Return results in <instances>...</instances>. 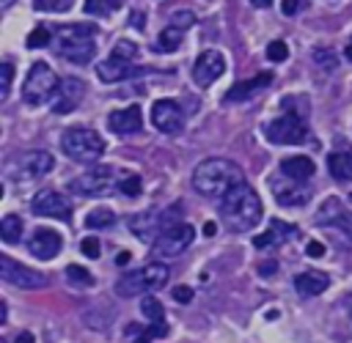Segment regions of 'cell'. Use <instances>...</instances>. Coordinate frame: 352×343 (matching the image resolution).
Returning a JSON list of instances; mask_svg holds the SVG:
<instances>
[{
	"mask_svg": "<svg viewBox=\"0 0 352 343\" xmlns=\"http://www.w3.org/2000/svg\"><path fill=\"white\" fill-rule=\"evenodd\" d=\"M239 184H245V176H242V167L231 159L212 156L192 170V187L204 198H226Z\"/></svg>",
	"mask_w": 352,
	"mask_h": 343,
	"instance_id": "1",
	"label": "cell"
},
{
	"mask_svg": "<svg viewBox=\"0 0 352 343\" xmlns=\"http://www.w3.org/2000/svg\"><path fill=\"white\" fill-rule=\"evenodd\" d=\"M220 214L231 230L242 233V230H250L261 222V200H258L253 187L239 184L226 198H220Z\"/></svg>",
	"mask_w": 352,
	"mask_h": 343,
	"instance_id": "2",
	"label": "cell"
},
{
	"mask_svg": "<svg viewBox=\"0 0 352 343\" xmlns=\"http://www.w3.org/2000/svg\"><path fill=\"white\" fill-rule=\"evenodd\" d=\"M96 27L88 22H74V25H63L55 36V52L63 60L72 63H88L96 55Z\"/></svg>",
	"mask_w": 352,
	"mask_h": 343,
	"instance_id": "3",
	"label": "cell"
},
{
	"mask_svg": "<svg viewBox=\"0 0 352 343\" xmlns=\"http://www.w3.org/2000/svg\"><path fill=\"white\" fill-rule=\"evenodd\" d=\"M170 277V269L160 261H151L129 274H124L118 283H116V294L118 296H146V294H154L160 291Z\"/></svg>",
	"mask_w": 352,
	"mask_h": 343,
	"instance_id": "4",
	"label": "cell"
},
{
	"mask_svg": "<svg viewBox=\"0 0 352 343\" xmlns=\"http://www.w3.org/2000/svg\"><path fill=\"white\" fill-rule=\"evenodd\" d=\"M60 148L69 159L74 162H82V165H91L96 162L102 154H104V140L96 129H88V126H72L60 134Z\"/></svg>",
	"mask_w": 352,
	"mask_h": 343,
	"instance_id": "5",
	"label": "cell"
},
{
	"mask_svg": "<svg viewBox=\"0 0 352 343\" xmlns=\"http://www.w3.org/2000/svg\"><path fill=\"white\" fill-rule=\"evenodd\" d=\"M58 77H55V71L44 63V60H36L33 66H30V71H28V77H25V85H22V99L28 102V104H44L50 96H55V91H58Z\"/></svg>",
	"mask_w": 352,
	"mask_h": 343,
	"instance_id": "6",
	"label": "cell"
},
{
	"mask_svg": "<svg viewBox=\"0 0 352 343\" xmlns=\"http://www.w3.org/2000/svg\"><path fill=\"white\" fill-rule=\"evenodd\" d=\"M176 222H179V206H168L165 211H138L135 217H129V230L143 241H154L162 230H168Z\"/></svg>",
	"mask_w": 352,
	"mask_h": 343,
	"instance_id": "7",
	"label": "cell"
},
{
	"mask_svg": "<svg viewBox=\"0 0 352 343\" xmlns=\"http://www.w3.org/2000/svg\"><path fill=\"white\" fill-rule=\"evenodd\" d=\"M138 58V47L132 41H118L107 60L96 66V74L102 82H121L132 74V63Z\"/></svg>",
	"mask_w": 352,
	"mask_h": 343,
	"instance_id": "8",
	"label": "cell"
},
{
	"mask_svg": "<svg viewBox=\"0 0 352 343\" xmlns=\"http://www.w3.org/2000/svg\"><path fill=\"white\" fill-rule=\"evenodd\" d=\"M52 167H55V159L50 151H28L8 165V176L14 181H33V178L47 176Z\"/></svg>",
	"mask_w": 352,
	"mask_h": 343,
	"instance_id": "9",
	"label": "cell"
},
{
	"mask_svg": "<svg viewBox=\"0 0 352 343\" xmlns=\"http://www.w3.org/2000/svg\"><path fill=\"white\" fill-rule=\"evenodd\" d=\"M113 181H116V167L99 165V167H91V170H85L82 176L72 178L69 189L77 192V195H88V198H102V195L110 192Z\"/></svg>",
	"mask_w": 352,
	"mask_h": 343,
	"instance_id": "10",
	"label": "cell"
},
{
	"mask_svg": "<svg viewBox=\"0 0 352 343\" xmlns=\"http://www.w3.org/2000/svg\"><path fill=\"white\" fill-rule=\"evenodd\" d=\"M305 134H308L305 132V123L297 115H292V113H286L280 118H272L264 126V137L270 143H275V145H297V143L305 140Z\"/></svg>",
	"mask_w": 352,
	"mask_h": 343,
	"instance_id": "11",
	"label": "cell"
},
{
	"mask_svg": "<svg viewBox=\"0 0 352 343\" xmlns=\"http://www.w3.org/2000/svg\"><path fill=\"white\" fill-rule=\"evenodd\" d=\"M195 239V228L187 225V222H176L170 225L168 230H162L157 239H154V255H162V258H173L179 252H184Z\"/></svg>",
	"mask_w": 352,
	"mask_h": 343,
	"instance_id": "12",
	"label": "cell"
},
{
	"mask_svg": "<svg viewBox=\"0 0 352 343\" xmlns=\"http://www.w3.org/2000/svg\"><path fill=\"white\" fill-rule=\"evenodd\" d=\"M0 277L16 288H44L47 285V277L30 266H22L16 263L11 255H3L0 258Z\"/></svg>",
	"mask_w": 352,
	"mask_h": 343,
	"instance_id": "13",
	"label": "cell"
},
{
	"mask_svg": "<svg viewBox=\"0 0 352 343\" xmlns=\"http://www.w3.org/2000/svg\"><path fill=\"white\" fill-rule=\"evenodd\" d=\"M151 123L162 134H179L184 129V113L173 99H160L151 107Z\"/></svg>",
	"mask_w": 352,
	"mask_h": 343,
	"instance_id": "14",
	"label": "cell"
},
{
	"mask_svg": "<svg viewBox=\"0 0 352 343\" xmlns=\"http://www.w3.org/2000/svg\"><path fill=\"white\" fill-rule=\"evenodd\" d=\"M30 209H33V214H38V217H52V220H60V222H69V217H72L69 200H66L60 192H55V189H41V192L33 198Z\"/></svg>",
	"mask_w": 352,
	"mask_h": 343,
	"instance_id": "15",
	"label": "cell"
},
{
	"mask_svg": "<svg viewBox=\"0 0 352 343\" xmlns=\"http://www.w3.org/2000/svg\"><path fill=\"white\" fill-rule=\"evenodd\" d=\"M223 71H226V55L217 49H206L198 55V60L192 66V82L201 88H209Z\"/></svg>",
	"mask_w": 352,
	"mask_h": 343,
	"instance_id": "16",
	"label": "cell"
},
{
	"mask_svg": "<svg viewBox=\"0 0 352 343\" xmlns=\"http://www.w3.org/2000/svg\"><path fill=\"white\" fill-rule=\"evenodd\" d=\"M85 96V82L80 77H63L58 82V91H55V102H52V110L58 115H66L72 110H77V104L82 102Z\"/></svg>",
	"mask_w": 352,
	"mask_h": 343,
	"instance_id": "17",
	"label": "cell"
},
{
	"mask_svg": "<svg viewBox=\"0 0 352 343\" xmlns=\"http://www.w3.org/2000/svg\"><path fill=\"white\" fill-rule=\"evenodd\" d=\"M316 222L319 225H330V228H338L344 230V236L352 239V211L344 209V203L338 198H327L316 214Z\"/></svg>",
	"mask_w": 352,
	"mask_h": 343,
	"instance_id": "18",
	"label": "cell"
},
{
	"mask_svg": "<svg viewBox=\"0 0 352 343\" xmlns=\"http://www.w3.org/2000/svg\"><path fill=\"white\" fill-rule=\"evenodd\" d=\"M28 250H30V255H36L41 261H52L60 252V236H58V230H52V228H36L33 236L28 239Z\"/></svg>",
	"mask_w": 352,
	"mask_h": 343,
	"instance_id": "19",
	"label": "cell"
},
{
	"mask_svg": "<svg viewBox=\"0 0 352 343\" xmlns=\"http://www.w3.org/2000/svg\"><path fill=\"white\" fill-rule=\"evenodd\" d=\"M140 123H143V113H140L138 104H129V107H124V110H113V113L107 115V126H110L116 134H132V132L140 129Z\"/></svg>",
	"mask_w": 352,
	"mask_h": 343,
	"instance_id": "20",
	"label": "cell"
},
{
	"mask_svg": "<svg viewBox=\"0 0 352 343\" xmlns=\"http://www.w3.org/2000/svg\"><path fill=\"white\" fill-rule=\"evenodd\" d=\"M270 85H272V74H270V71L256 74V77H250V80H242V82L231 85L228 93H226V102H248L253 93L270 88Z\"/></svg>",
	"mask_w": 352,
	"mask_h": 343,
	"instance_id": "21",
	"label": "cell"
},
{
	"mask_svg": "<svg viewBox=\"0 0 352 343\" xmlns=\"http://www.w3.org/2000/svg\"><path fill=\"white\" fill-rule=\"evenodd\" d=\"M294 233H297L294 225H286V222H280V220H272V222H270V230L261 233V236H256L253 244H256L258 250H267V247H272V244H280V241L294 239Z\"/></svg>",
	"mask_w": 352,
	"mask_h": 343,
	"instance_id": "22",
	"label": "cell"
},
{
	"mask_svg": "<svg viewBox=\"0 0 352 343\" xmlns=\"http://www.w3.org/2000/svg\"><path fill=\"white\" fill-rule=\"evenodd\" d=\"M330 285V277L324 272H302L294 277V288L300 296H316Z\"/></svg>",
	"mask_w": 352,
	"mask_h": 343,
	"instance_id": "23",
	"label": "cell"
},
{
	"mask_svg": "<svg viewBox=\"0 0 352 343\" xmlns=\"http://www.w3.org/2000/svg\"><path fill=\"white\" fill-rule=\"evenodd\" d=\"M280 173L286 176V178H292V181H308L311 176H314V162L308 159V156H289V159H283L280 162Z\"/></svg>",
	"mask_w": 352,
	"mask_h": 343,
	"instance_id": "24",
	"label": "cell"
},
{
	"mask_svg": "<svg viewBox=\"0 0 352 343\" xmlns=\"http://www.w3.org/2000/svg\"><path fill=\"white\" fill-rule=\"evenodd\" d=\"M272 192L280 206H305L311 200V189H305L302 184H289V187L272 184Z\"/></svg>",
	"mask_w": 352,
	"mask_h": 343,
	"instance_id": "25",
	"label": "cell"
},
{
	"mask_svg": "<svg viewBox=\"0 0 352 343\" xmlns=\"http://www.w3.org/2000/svg\"><path fill=\"white\" fill-rule=\"evenodd\" d=\"M327 170L338 181H352V148L336 151L327 156Z\"/></svg>",
	"mask_w": 352,
	"mask_h": 343,
	"instance_id": "26",
	"label": "cell"
},
{
	"mask_svg": "<svg viewBox=\"0 0 352 343\" xmlns=\"http://www.w3.org/2000/svg\"><path fill=\"white\" fill-rule=\"evenodd\" d=\"M0 236H3L6 244L19 241V236H22V217L19 214H6L3 222H0Z\"/></svg>",
	"mask_w": 352,
	"mask_h": 343,
	"instance_id": "27",
	"label": "cell"
},
{
	"mask_svg": "<svg viewBox=\"0 0 352 343\" xmlns=\"http://www.w3.org/2000/svg\"><path fill=\"white\" fill-rule=\"evenodd\" d=\"M179 44H182V27H176V25L165 27V30L160 33V38H157V49H160V52H173Z\"/></svg>",
	"mask_w": 352,
	"mask_h": 343,
	"instance_id": "28",
	"label": "cell"
},
{
	"mask_svg": "<svg viewBox=\"0 0 352 343\" xmlns=\"http://www.w3.org/2000/svg\"><path fill=\"white\" fill-rule=\"evenodd\" d=\"M116 222V214L110 211V209H94V211H88V217H85V228H110Z\"/></svg>",
	"mask_w": 352,
	"mask_h": 343,
	"instance_id": "29",
	"label": "cell"
},
{
	"mask_svg": "<svg viewBox=\"0 0 352 343\" xmlns=\"http://www.w3.org/2000/svg\"><path fill=\"white\" fill-rule=\"evenodd\" d=\"M66 277H69L72 285H80V288H91V285H94V274H91L88 269L77 266V263H69V266H66Z\"/></svg>",
	"mask_w": 352,
	"mask_h": 343,
	"instance_id": "30",
	"label": "cell"
},
{
	"mask_svg": "<svg viewBox=\"0 0 352 343\" xmlns=\"http://www.w3.org/2000/svg\"><path fill=\"white\" fill-rule=\"evenodd\" d=\"M140 310H143V316L154 324V321H165V307H162V302L160 299H154V296H146L143 302H140Z\"/></svg>",
	"mask_w": 352,
	"mask_h": 343,
	"instance_id": "31",
	"label": "cell"
},
{
	"mask_svg": "<svg viewBox=\"0 0 352 343\" xmlns=\"http://www.w3.org/2000/svg\"><path fill=\"white\" fill-rule=\"evenodd\" d=\"M140 176H124L121 181H118V189H121V195H126V198H138L140 195Z\"/></svg>",
	"mask_w": 352,
	"mask_h": 343,
	"instance_id": "32",
	"label": "cell"
},
{
	"mask_svg": "<svg viewBox=\"0 0 352 343\" xmlns=\"http://www.w3.org/2000/svg\"><path fill=\"white\" fill-rule=\"evenodd\" d=\"M47 44H50V30L41 27V25L33 27L30 36H28V47H30V49H38V47H47Z\"/></svg>",
	"mask_w": 352,
	"mask_h": 343,
	"instance_id": "33",
	"label": "cell"
},
{
	"mask_svg": "<svg viewBox=\"0 0 352 343\" xmlns=\"http://www.w3.org/2000/svg\"><path fill=\"white\" fill-rule=\"evenodd\" d=\"M74 0H33V8L36 11H66L72 8Z\"/></svg>",
	"mask_w": 352,
	"mask_h": 343,
	"instance_id": "34",
	"label": "cell"
},
{
	"mask_svg": "<svg viewBox=\"0 0 352 343\" xmlns=\"http://www.w3.org/2000/svg\"><path fill=\"white\" fill-rule=\"evenodd\" d=\"M11 77H14V66H11V63H3V66H0V99H8Z\"/></svg>",
	"mask_w": 352,
	"mask_h": 343,
	"instance_id": "35",
	"label": "cell"
},
{
	"mask_svg": "<svg viewBox=\"0 0 352 343\" xmlns=\"http://www.w3.org/2000/svg\"><path fill=\"white\" fill-rule=\"evenodd\" d=\"M267 58L270 60H286L289 58V47L283 44V41H270V47H267Z\"/></svg>",
	"mask_w": 352,
	"mask_h": 343,
	"instance_id": "36",
	"label": "cell"
},
{
	"mask_svg": "<svg viewBox=\"0 0 352 343\" xmlns=\"http://www.w3.org/2000/svg\"><path fill=\"white\" fill-rule=\"evenodd\" d=\"M80 250H82V255H88V258H99V241H96V236H85V239L80 241Z\"/></svg>",
	"mask_w": 352,
	"mask_h": 343,
	"instance_id": "37",
	"label": "cell"
},
{
	"mask_svg": "<svg viewBox=\"0 0 352 343\" xmlns=\"http://www.w3.org/2000/svg\"><path fill=\"white\" fill-rule=\"evenodd\" d=\"M107 11H110L107 0H85V14H99V16H104Z\"/></svg>",
	"mask_w": 352,
	"mask_h": 343,
	"instance_id": "38",
	"label": "cell"
},
{
	"mask_svg": "<svg viewBox=\"0 0 352 343\" xmlns=\"http://www.w3.org/2000/svg\"><path fill=\"white\" fill-rule=\"evenodd\" d=\"M336 55L333 52H327V49H316V63L319 66H324V69H336V60H333Z\"/></svg>",
	"mask_w": 352,
	"mask_h": 343,
	"instance_id": "39",
	"label": "cell"
},
{
	"mask_svg": "<svg viewBox=\"0 0 352 343\" xmlns=\"http://www.w3.org/2000/svg\"><path fill=\"white\" fill-rule=\"evenodd\" d=\"M173 299L182 302V305H187V302L192 299V288H190V285H176V288H173Z\"/></svg>",
	"mask_w": 352,
	"mask_h": 343,
	"instance_id": "40",
	"label": "cell"
},
{
	"mask_svg": "<svg viewBox=\"0 0 352 343\" xmlns=\"http://www.w3.org/2000/svg\"><path fill=\"white\" fill-rule=\"evenodd\" d=\"M192 19H195V16H192L190 11H176L173 25H176V27H190V25H192Z\"/></svg>",
	"mask_w": 352,
	"mask_h": 343,
	"instance_id": "41",
	"label": "cell"
},
{
	"mask_svg": "<svg viewBox=\"0 0 352 343\" xmlns=\"http://www.w3.org/2000/svg\"><path fill=\"white\" fill-rule=\"evenodd\" d=\"M305 252H308L311 258H322V255H324V244H322V241H308V244H305Z\"/></svg>",
	"mask_w": 352,
	"mask_h": 343,
	"instance_id": "42",
	"label": "cell"
},
{
	"mask_svg": "<svg viewBox=\"0 0 352 343\" xmlns=\"http://www.w3.org/2000/svg\"><path fill=\"white\" fill-rule=\"evenodd\" d=\"M280 11H283L286 16L297 14V11H300V0H283V3H280Z\"/></svg>",
	"mask_w": 352,
	"mask_h": 343,
	"instance_id": "43",
	"label": "cell"
},
{
	"mask_svg": "<svg viewBox=\"0 0 352 343\" xmlns=\"http://www.w3.org/2000/svg\"><path fill=\"white\" fill-rule=\"evenodd\" d=\"M14 343H33V335H30V332H19V335L14 338Z\"/></svg>",
	"mask_w": 352,
	"mask_h": 343,
	"instance_id": "44",
	"label": "cell"
},
{
	"mask_svg": "<svg viewBox=\"0 0 352 343\" xmlns=\"http://www.w3.org/2000/svg\"><path fill=\"white\" fill-rule=\"evenodd\" d=\"M116 263H118V266H126V263H129V252H126V250H121V252H118V258H116Z\"/></svg>",
	"mask_w": 352,
	"mask_h": 343,
	"instance_id": "45",
	"label": "cell"
},
{
	"mask_svg": "<svg viewBox=\"0 0 352 343\" xmlns=\"http://www.w3.org/2000/svg\"><path fill=\"white\" fill-rule=\"evenodd\" d=\"M258 272H261V274H270V272H275V263H261Z\"/></svg>",
	"mask_w": 352,
	"mask_h": 343,
	"instance_id": "46",
	"label": "cell"
},
{
	"mask_svg": "<svg viewBox=\"0 0 352 343\" xmlns=\"http://www.w3.org/2000/svg\"><path fill=\"white\" fill-rule=\"evenodd\" d=\"M214 230H217L214 222H206V225H204V233H206V236H214Z\"/></svg>",
	"mask_w": 352,
	"mask_h": 343,
	"instance_id": "47",
	"label": "cell"
},
{
	"mask_svg": "<svg viewBox=\"0 0 352 343\" xmlns=\"http://www.w3.org/2000/svg\"><path fill=\"white\" fill-rule=\"evenodd\" d=\"M250 3H253V5H256V8H267V5H270V3H272V0H250Z\"/></svg>",
	"mask_w": 352,
	"mask_h": 343,
	"instance_id": "48",
	"label": "cell"
},
{
	"mask_svg": "<svg viewBox=\"0 0 352 343\" xmlns=\"http://www.w3.org/2000/svg\"><path fill=\"white\" fill-rule=\"evenodd\" d=\"M132 343H151V338H148V335H140V338H135Z\"/></svg>",
	"mask_w": 352,
	"mask_h": 343,
	"instance_id": "49",
	"label": "cell"
},
{
	"mask_svg": "<svg viewBox=\"0 0 352 343\" xmlns=\"http://www.w3.org/2000/svg\"><path fill=\"white\" fill-rule=\"evenodd\" d=\"M11 5H14V0H0V8H3V11L11 8Z\"/></svg>",
	"mask_w": 352,
	"mask_h": 343,
	"instance_id": "50",
	"label": "cell"
},
{
	"mask_svg": "<svg viewBox=\"0 0 352 343\" xmlns=\"http://www.w3.org/2000/svg\"><path fill=\"white\" fill-rule=\"evenodd\" d=\"M121 3H124V0H107V5H110V8H118Z\"/></svg>",
	"mask_w": 352,
	"mask_h": 343,
	"instance_id": "51",
	"label": "cell"
},
{
	"mask_svg": "<svg viewBox=\"0 0 352 343\" xmlns=\"http://www.w3.org/2000/svg\"><path fill=\"white\" fill-rule=\"evenodd\" d=\"M346 58H349V60H352V41H349V44H346Z\"/></svg>",
	"mask_w": 352,
	"mask_h": 343,
	"instance_id": "52",
	"label": "cell"
}]
</instances>
